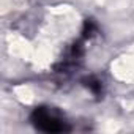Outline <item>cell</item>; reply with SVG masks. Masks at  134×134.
Listing matches in <instances>:
<instances>
[{
	"mask_svg": "<svg viewBox=\"0 0 134 134\" xmlns=\"http://www.w3.org/2000/svg\"><path fill=\"white\" fill-rule=\"evenodd\" d=\"M85 87L93 93V95H101V92H103V84H101V81L99 79H96V77H87L85 79Z\"/></svg>",
	"mask_w": 134,
	"mask_h": 134,
	"instance_id": "obj_2",
	"label": "cell"
},
{
	"mask_svg": "<svg viewBox=\"0 0 134 134\" xmlns=\"http://www.w3.org/2000/svg\"><path fill=\"white\" fill-rule=\"evenodd\" d=\"M32 121L40 131L44 132L70 131V126L63 120V117L51 107H36L32 114Z\"/></svg>",
	"mask_w": 134,
	"mask_h": 134,
	"instance_id": "obj_1",
	"label": "cell"
}]
</instances>
